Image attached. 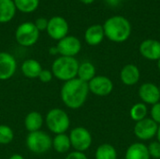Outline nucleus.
I'll return each instance as SVG.
<instances>
[{
    "label": "nucleus",
    "instance_id": "nucleus-1",
    "mask_svg": "<svg viewBox=\"0 0 160 159\" xmlns=\"http://www.w3.org/2000/svg\"><path fill=\"white\" fill-rule=\"evenodd\" d=\"M89 93L88 83L75 78L64 82L60 90V97L68 108L77 110L83 106Z\"/></svg>",
    "mask_w": 160,
    "mask_h": 159
},
{
    "label": "nucleus",
    "instance_id": "nucleus-2",
    "mask_svg": "<svg viewBox=\"0 0 160 159\" xmlns=\"http://www.w3.org/2000/svg\"><path fill=\"white\" fill-rule=\"evenodd\" d=\"M105 37L116 43L128 40L131 35V24L129 21L123 16H112L106 20L102 25Z\"/></svg>",
    "mask_w": 160,
    "mask_h": 159
},
{
    "label": "nucleus",
    "instance_id": "nucleus-3",
    "mask_svg": "<svg viewBox=\"0 0 160 159\" xmlns=\"http://www.w3.org/2000/svg\"><path fill=\"white\" fill-rule=\"evenodd\" d=\"M79 62L75 57L59 56L52 65V73L56 79L68 82L77 78Z\"/></svg>",
    "mask_w": 160,
    "mask_h": 159
},
{
    "label": "nucleus",
    "instance_id": "nucleus-4",
    "mask_svg": "<svg viewBox=\"0 0 160 159\" xmlns=\"http://www.w3.org/2000/svg\"><path fill=\"white\" fill-rule=\"evenodd\" d=\"M47 127L53 134L66 133L70 127V119L68 114L62 109L53 108L48 112L45 118Z\"/></svg>",
    "mask_w": 160,
    "mask_h": 159
},
{
    "label": "nucleus",
    "instance_id": "nucleus-5",
    "mask_svg": "<svg viewBox=\"0 0 160 159\" xmlns=\"http://www.w3.org/2000/svg\"><path fill=\"white\" fill-rule=\"evenodd\" d=\"M25 143L30 152L41 155L47 153L52 147V139L46 132L38 130L28 133Z\"/></svg>",
    "mask_w": 160,
    "mask_h": 159
},
{
    "label": "nucleus",
    "instance_id": "nucleus-6",
    "mask_svg": "<svg viewBox=\"0 0 160 159\" xmlns=\"http://www.w3.org/2000/svg\"><path fill=\"white\" fill-rule=\"evenodd\" d=\"M39 33L34 22H24L18 25L15 31V39L22 47H31L38 42Z\"/></svg>",
    "mask_w": 160,
    "mask_h": 159
},
{
    "label": "nucleus",
    "instance_id": "nucleus-7",
    "mask_svg": "<svg viewBox=\"0 0 160 159\" xmlns=\"http://www.w3.org/2000/svg\"><path fill=\"white\" fill-rule=\"evenodd\" d=\"M68 136H69L71 147L75 151L84 153L92 145V142H93L92 135L90 131L83 127H77L73 128Z\"/></svg>",
    "mask_w": 160,
    "mask_h": 159
},
{
    "label": "nucleus",
    "instance_id": "nucleus-8",
    "mask_svg": "<svg viewBox=\"0 0 160 159\" xmlns=\"http://www.w3.org/2000/svg\"><path fill=\"white\" fill-rule=\"evenodd\" d=\"M46 31L51 38L59 41L68 35L69 25L65 18L61 16H53L49 19Z\"/></svg>",
    "mask_w": 160,
    "mask_h": 159
},
{
    "label": "nucleus",
    "instance_id": "nucleus-9",
    "mask_svg": "<svg viewBox=\"0 0 160 159\" xmlns=\"http://www.w3.org/2000/svg\"><path fill=\"white\" fill-rule=\"evenodd\" d=\"M89 92L98 97L109 96L113 90L112 81L104 75H96L88 82Z\"/></svg>",
    "mask_w": 160,
    "mask_h": 159
},
{
    "label": "nucleus",
    "instance_id": "nucleus-10",
    "mask_svg": "<svg viewBox=\"0 0 160 159\" xmlns=\"http://www.w3.org/2000/svg\"><path fill=\"white\" fill-rule=\"evenodd\" d=\"M158 125L151 118L146 117L143 120L136 122L134 126V135L141 141H150L157 137Z\"/></svg>",
    "mask_w": 160,
    "mask_h": 159
},
{
    "label": "nucleus",
    "instance_id": "nucleus-11",
    "mask_svg": "<svg viewBox=\"0 0 160 159\" xmlns=\"http://www.w3.org/2000/svg\"><path fill=\"white\" fill-rule=\"evenodd\" d=\"M56 48L60 56L75 57L82 50V42L78 37L68 35L57 42Z\"/></svg>",
    "mask_w": 160,
    "mask_h": 159
},
{
    "label": "nucleus",
    "instance_id": "nucleus-12",
    "mask_svg": "<svg viewBox=\"0 0 160 159\" xmlns=\"http://www.w3.org/2000/svg\"><path fill=\"white\" fill-rule=\"evenodd\" d=\"M16 70L17 61L15 57L7 52H0V81L12 78Z\"/></svg>",
    "mask_w": 160,
    "mask_h": 159
},
{
    "label": "nucleus",
    "instance_id": "nucleus-13",
    "mask_svg": "<svg viewBox=\"0 0 160 159\" xmlns=\"http://www.w3.org/2000/svg\"><path fill=\"white\" fill-rule=\"evenodd\" d=\"M138 95L142 103L153 106L154 104L159 102V86L153 82H144L140 86Z\"/></svg>",
    "mask_w": 160,
    "mask_h": 159
},
{
    "label": "nucleus",
    "instance_id": "nucleus-14",
    "mask_svg": "<svg viewBox=\"0 0 160 159\" xmlns=\"http://www.w3.org/2000/svg\"><path fill=\"white\" fill-rule=\"evenodd\" d=\"M139 51L145 59L158 61L160 59V41L153 38L145 39L141 43Z\"/></svg>",
    "mask_w": 160,
    "mask_h": 159
},
{
    "label": "nucleus",
    "instance_id": "nucleus-15",
    "mask_svg": "<svg viewBox=\"0 0 160 159\" xmlns=\"http://www.w3.org/2000/svg\"><path fill=\"white\" fill-rule=\"evenodd\" d=\"M141 79V72L139 67L133 64L124 66L120 71V80L127 86L136 85Z\"/></svg>",
    "mask_w": 160,
    "mask_h": 159
},
{
    "label": "nucleus",
    "instance_id": "nucleus-16",
    "mask_svg": "<svg viewBox=\"0 0 160 159\" xmlns=\"http://www.w3.org/2000/svg\"><path fill=\"white\" fill-rule=\"evenodd\" d=\"M105 37L104 29L101 24L90 25L84 33V40L90 46L99 45Z\"/></svg>",
    "mask_w": 160,
    "mask_h": 159
},
{
    "label": "nucleus",
    "instance_id": "nucleus-17",
    "mask_svg": "<svg viewBox=\"0 0 160 159\" xmlns=\"http://www.w3.org/2000/svg\"><path fill=\"white\" fill-rule=\"evenodd\" d=\"M126 159H151L148 147L142 142H134L128 146L125 155Z\"/></svg>",
    "mask_w": 160,
    "mask_h": 159
},
{
    "label": "nucleus",
    "instance_id": "nucleus-18",
    "mask_svg": "<svg viewBox=\"0 0 160 159\" xmlns=\"http://www.w3.org/2000/svg\"><path fill=\"white\" fill-rule=\"evenodd\" d=\"M42 69L43 68H42L40 63L38 60L32 59V58L24 60L21 67V70H22V74L24 75V77H26L28 79L38 78Z\"/></svg>",
    "mask_w": 160,
    "mask_h": 159
},
{
    "label": "nucleus",
    "instance_id": "nucleus-19",
    "mask_svg": "<svg viewBox=\"0 0 160 159\" xmlns=\"http://www.w3.org/2000/svg\"><path fill=\"white\" fill-rule=\"evenodd\" d=\"M44 120L40 112H30L24 118V127L28 133L36 132L41 130Z\"/></svg>",
    "mask_w": 160,
    "mask_h": 159
},
{
    "label": "nucleus",
    "instance_id": "nucleus-20",
    "mask_svg": "<svg viewBox=\"0 0 160 159\" xmlns=\"http://www.w3.org/2000/svg\"><path fill=\"white\" fill-rule=\"evenodd\" d=\"M16 11L13 0H0V23H7L12 21Z\"/></svg>",
    "mask_w": 160,
    "mask_h": 159
},
{
    "label": "nucleus",
    "instance_id": "nucleus-21",
    "mask_svg": "<svg viewBox=\"0 0 160 159\" xmlns=\"http://www.w3.org/2000/svg\"><path fill=\"white\" fill-rule=\"evenodd\" d=\"M52 148L55 152L59 154H65L69 151L71 148V143L69 140V136L66 133L57 134L52 139Z\"/></svg>",
    "mask_w": 160,
    "mask_h": 159
},
{
    "label": "nucleus",
    "instance_id": "nucleus-22",
    "mask_svg": "<svg viewBox=\"0 0 160 159\" xmlns=\"http://www.w3.org/2000/svg\"><path fill=\"white\" fill-rule=\"evenodd\" d=\"M95 76H96V67L91 62L85 61L79 65L78 73H77L78 79L88 83Z\"/></svg>",
    "mask_w": 160,
    "mask_h": 159
},
{
    "label": "nucleus",
    "instance_id": "nucleus-23",
    "mask_svg": "<svg viewBox=\"0 0 160 159\" xmlns=\"http://www.w3.org/2000/svg\"><path fill=\"white\" fill-rule=\"evenodd\" d=\"M96 159H117V151L115 147L110 143L100 144L95 153Z\"/></svg>",
    "mask_w": 160,
    "mask_h": 159
},
{
    "label": "nucleus",
    "instance_id": "nucleus-24",
    "mask_svg": "<svg viewBox=\"0 0 160 159\" xmlns=\"http://www.w3.org/2000/svg\"><path fill=\"white\" fill-rule=\"evenodd\" d=\"M147 114H148L147 105L142 102H138L134 104L129 112L130 118L135 122H139L141 120L145 119L147 117Z\"/></svg>",
    "mask_w": 160,
    "mask_h": 159
},
{
    "label": "nucleus",
    "instance_id": "nucleus-25",
    "mask_svg": "<svg viewBox=\"0 0 160 159\" xmlns=\"http://www.w3.org/2000/svg\"><path fill=\"white\" fill-rule=\"evenodd\" d=\"M16 9L22 13H32L39 6V0H13Z\"/></svg>",
    "mask_w": 160,
    "mask_h": 159
},
{
    "label": "nucleus",
    "instance_id": "nucleus-26",
    "mask_svg": "<svg viewBox=\"0 0 160 159\" xmlns=\"http://www.w3.org/2000/svg\"><path fill=\"white\" fill-rule=\"evenodd\" d=\"M14 139V132L12 128L7 125H0V144H9Z\"/></svg>",
    "mask_w": 160,
    "mask_h": 159
},
{
    "label": "nucleus",
    "instance_id": "nucleus-27",
    "mask_svg": "<svg viewBox=\"0 0 160 159\" xmlns=\"http://www.w3.org/2000/svg\"><path fill=\"white\" fill-rule=\"evenodd\" d=\"M147 147L151 158L160 159V143L158 141L152 142Z\"/></svg>",
    "mask_w": 160,
    "mask_h": 159
},
{
    "label": "nucleus",
    "instance_id": "nucleus-28",
    "mask_svg": "<svg viewBox=\"0 0 160 159\" xmlns=\"http://www.w3.org/2000/svg\"><path fill=\"white\" fill-rule=\"evenodd\" d=\"M150 118L156 122L158 126L160 125V101L154 104L150 110Z\"/></svg>",
    "mask_w": 160,
    "mask_h": 159
},
{
    "label": "nucleus",
    "instance_id": "nucleus-29",
    "mask_svg": "<svg viewBox=\"0 0 160 159\" xmlns=\"http://www.w3.org/2000/svg\"><path fill=\"white\" fill-rule=\"evenodd\" d=\"M48 21L49 20L44 18V17H39L34 22V24L36 25V27L38 28V30L39 32L40 31H46L47 26H48Z\"/></svg>",
    "mask_w": 160,
    "mask_h": 159
},
{
    "label": "nucleus",
    "instance_id": "nucleus-30",
    "mask_svg": "<svg viewBox=\"0 0 160 159\" xmlns=\"http://www.w3.org/2000/svg\"><path fill=\"white\" fill-rule=\"evenodd\" d=\"M52 77H53V75H52L51 70L42 69L40 74H39V76H38V79H39L40 82H42L44 83H48V82H50L52 80Z\"/></svg>",
    "mask_w": 160,
    "mask_h": 159
},
{
    "label": "nucleus",
    "instance_id": "nucleus-31",
    "mask_svg": "<svg viewBox=\"0 0 160 159\" xmlns=\"http://www.w3.org/2000/svg\"><path fill=\"white\" fill-rule=\"evenodd\" d=\"M65 159H88V157L82 152L73 151V152H70Z\"/></svg>",
    "mask_w": 160,
    "mask_h": 159
},
{
    "label": "nucleus",
    "instance_id": "nucleus-32",
    "mask_svg": "<svg viewBox=\"0 0 160 159\" xmlns=\"http://www.w3.org/2000/svg\"><path fill=\"white\" fill-rule=\"evenodd\" d=\"M49 53H50V54H52V55L58 54V51H57L56 46H55V47H51V48L49 49Z\"/></svg>",
    "mask_w": 160,
    "mask_h": 159
},
{
    "label": "nucleus",
    "instance_id": "nucleus-33",
    "mask_svg": "<svg viewBox=\"0 0 160 159\" xmlns=\"http://www.w3.org/2000/svg\"><path fill=\"white\" fill-rule=\"evenodd\" d=\"M8 159H24V157L22 155H20V154H14Z\"/></svg>",
    "mask_w": 160,
    "mask_h": 159
},
{
    "label": "nucleus",
    "instance_id": "nucleus-34",
    "mask_svg": "<svg viewBox=\"0 0 160 159\" xmlns=\"http://www.w3.org/2000/svg\"><path fill=\"white\" fill-rule=\"evenodd\" d=\"M110 5H112V6H115V5H118L119 4V2L121 1V0H106Z\"/></svg>",
    "mask_w": 160,
    "mask_h": 159
},
{
    "label": "nucleus",
    "instance_id": "nucleus-35",
    "mask_svg": "<svg viewBox=\"0 0 160 159\" xmlns=\"http://www.w3.org/2000/svg\"><path fill=\"white\" fill-rule=\"evenodd\" d=\"M82 4H85V5H90L92 4L95 0H80Z\"/></svg>",
    "mask_w": 160,
    "mask_h": 159
},
{
    "label": "nucleus",
    "instance_id": "nucleus-36",
    "mask_svg": "<svg viewBox=\"0 0 160 159\" xmlns=\"http://www.w3.org/2000/svg\"><path fill=\"white\" fill-rule=\"evenodd\" d=\"M157 139H158V142L160 143V125L158 126V133H157Z\"/></svg>",
    "mask_w": 160,
    "mask_h": 159
},
{
    "label": "nucleus",
    "instance_id": "nucleus-37",
    "mask_svg": "<svg viewBox=\"0 0 160 159\" xmlns=\"http://www.w3.org/2000/svg\"><path fill=\"white\" fill-rule=\"evenodd\" d=\"M157 66H158V71L160 72V59L159 60H158V64H157Z\"/></svg>",
    "mask_w": 160,
    "mask_h": 159
},
{
    "label": "nucleus",
    "instance_id": "nucleus-38",
    "mask_svg": "<svg viewBox=\"0 0 160 159\" xmlns=\"http://www.w3.org/2000/svg\"><path fill=\"white\" fill-rule=\"evenodd\" d=\"M159 92H160V86H159Z\"/></svg>",
    "mask_w": 160,
    "mask_h": 159
}]
</instances>
